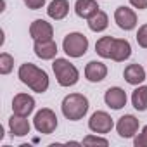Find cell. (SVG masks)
<instances>
[{
	"label": "cell",
	"mask_w": 147,
	"mask_h": 147,
	"mask_svg": "<svg viewBox=\"0 0 147 147\" xmlns=\"http://www.w3.org/2000/svg\"><path fill=\"white\" fill-rule=\"evenodd\" d=\"M33 49H35V54L43 61L54 59L55 54H57V45H55L54 40H36Z\"/></svg>",
	"instance_id": "cell-13"
},
{
	"label": "cell",
	"mask_w": 147,
	"mask_h": 147,
	"mask_svg": "<svg viewBox=\"0 0 147 147\" xmlns=\"http://www.w3.org/2000/svg\"><path fill=\"white\" fill-rule=\"evenodd\" d=\"M109 142L106 138H100V137H94V135H88L83 138V145H107Z\"/></svg>",
	"instance_id": "cell-23"
},
{
	"label": "cell",
	"mask_w": 147,
	"mask_h": 147,
	"mask_svg": "<svg viewBox=\"0 0 147 147\" xmlns=\"http://www.w3.org/2000/svg\"><path fill=\"white\" fill-rule=\"evenodd\" d=\"M125 80L130 83V85H138L145 80V71L140 64H130L125 67V73H123Z\"/></svg>",
	"instance_id": "cell-17"
},
{
	"label": "cell",
	"mask_w": 147,
	"mask_h": 147,
	"mask_svg": "<svg viewBox=\"0 0 147 147\" xmlns=\"http://www.w3.org/2000/svg\"><path fill=\"white\" fill-rule=\"evenodd\" d=\"M75 12L80 18H83V19H90L94 14L99 12V4L95 2V0H76Z\"/></svg>",
	"instance_id": "cell-15"
},
{
	"label": "cell",
	"mask_w": 147,
	"mask_h": 147,
	"mask_svg": "<svg viewBox=\"0 0 147 147\" xmlns=\"http://www.w3.org/2000/svg\"><path fill=\"white\" fill-rule=\"evenodd\" d=\"M18 75H19V80L24 85H28L33 92H38V94L47 92V88H49V76H47V73L43 69L36 67L35 64H31V62L21 64Z\"/></svg>",
	"instance_id": "cell-1"
},
{
	"label": "cell",
	"mask_w": 147,
	"mask_h": 147,
	"mask_svg": "<svg viewBox=\"0 0 147 147\" xmlns=\"http://www.w3.org/2000/svg\"><path fill=\"white\" fill-rule=\"evenodd\" d=\"M12 67H14L12 55L7 54V52H2L0 54V73H2V75H9V73L12 71Z\"/></svg>",
	"instance_id": "cell-22"
},
{
	"label": "cell",
	"mask_w": 147,
	"mask_h": 147,
	"mask_svg": "<svg viewBox=\"0 0 147 147\" xmlns=\"http://www.w3.org/2000/svg\"><path fill=\"white\" fill-rule=\"evenodd\" d=\"M30 35L31 38L36 42V40H52L54 36V28L50 26V23L43 21V19H36L31 23L30 26Z\"/></svg>",
	"instance_id": "cell-9"
},
{
	"label": "cell",
	"mask_w": 147,
	"mask_h": 147,
	"mask_svg": "<svg viewBox=\"0 0 147 147\" xmlns=\"http://www.w3.org/2000/svg\"><path fill=\"white\" fill-rule=\"evenodd\" d=\"M107 24H109V19H107V14H106L104 11H99L97 14H94V16L88 19V28H90L92 31H95V33L104 31V30L107 28Z\"/></svg>",
	"instance_id": "cell-20"
},
{
	"label": "cell",
	"mask_w": 147,
	"mask_h": 147,
	"mask_svg": "<svg viewBox=\"0 0 147 147\" xmlns=\"http://www.w3.org/2000/svg\"><path fill=\"white\" fill-rule=\"evenodd\" d=\"M113 47H114V38L113 36H102L97 40L95 43V52L104 57V59H111L113 55Z\"/></svg>",
	"instance_id": "cell-19"
},
{
	"label": "cell",
	"mask_w": 147,
	"mask_h": 147,
	"mask_svg": "<svg viewBox=\"0 0 147 147\" xmlns=\"http://www.w3.org/2000/svg\"><path fill=\"white\" fill-rule=\"evenodd\" d=\"M113 125H114L113 118L107 113H104V111L94 113L92 118H90V121H88V128L92 131H95V133H107V131H111Z\"/></svg>",
	"instance_id": "cell-7"
},
{
	"label": "cell",
	"mask_w": 147,
	"mask_h": 147,
	"mask_svg": "<svg viewBox=\"0 0 147 147\" xmlns=\"http://www.w3.org/2000/svg\"><path fill=\"white\" fill-rule=\"evenodd\" d=\"M131 55V45L128 40H121V38H114V47H113V55L111 59L116 62H123Z\"/></svg>",
	"instance_id": "cell-14"
},
{
	"label": "cell",
	"mask_w": 147,
	"mask_h": 147,
	"mask_svg": "<svg viewBox=\"0 0 147 147\" xmlns=\"http://www.w3.org/2000/svg\"><path fill=\"white\" fill-rule=\"evenodd\" d=\"M135 145L137 147H147V126H144L142 133L135 138Z\"/></svg>",
	"instance_id": "cell-25"
},
{
	"label": "cell",
	"mask_w": 147,
	"mask_h": 147,
	"mask_svg": "<svg viewBox=\"0 0 147 147\" xmlns=\"http://www.w3.org/2000/svg\"><path fill=\"white\" fill-rule=\"evenodd\" d=\"M62 49L69 57H82L88 50V38L82 33H69L62 42Z\"/></svg>",
	"instance_id": "cell-4"
},
{
	"label": "cell",
	"mask_w": 147,
	"mask_h": 147,
	"mask_svg": "<svg viewBox=\"0 0 147 147\" xmlns=\"http://www.w3.org/2000/svg\"><path fill=\"white\" fill-rule=\"evenodd\" d=\"M131 104L137 111H145L147 109V87H138L131 94Z\"/></svg>",
	"instance_id": "cell-21"
},
{
	"label": "cell",
	"mask_w": 147,
	"mask_h": 147,
	"mask_svg": "<svg viewBox=\"0 0 147 147\" xmlns=\"http://www.w3.org/2000/svg\"><path fill=\"white\" fill-rule=\"evenodd\" d=\"M9 128H11V133L16 135V137H24V135L30 133V123H28L26 116L12 114L11 119H9Z\"/></svg>",
	"instance_id": "cell-16"
},
{
	"label": "cell",
	"mask_w": 147,
	"mask_h": 147,
	"mask_svg": "<svg viewBox=\"0 0 147 147\" xmlns=\"http://www.w3.org/2000/svg\"><path fill=\"white\" fill-rule=\"evenodd\" d=\"M137 42L142 49H147V24L140 26L138 28V33H137Z\"/></svg>",
	"instance_id": "cell-24"
},
{
	"label": "cell",
	"mask_w": 147,
	"mask_h": 147,
	"mask_svg": "<svg viewBox=\"0 0 147 147\" xmlns=\"http://www.w3.org/2000/svg\"><path fill=\"white\" fill-rule=\"evenodd\" d=\"M130 4L135 9H147V0H130Z\"/></svg>",
	"instance_id": "cell-27"
},
{
	"label": "cell",
	"mask_w": 147,
	"mask_h": 147,
	"mask_svg": "<svg viewBox=\"0 0 147 147\" xmlns=\"http://www.w3.org/2000/svg\"><path fill=\"white\" fill-rule=\"evenodd\" d=\"M106 75H107V67H106V64H102L99 61H90L85 67V76L92 83L102 82L106 78Z\"/></svg>",
	"instance_id": "cell-12"
},
{
	"label": "cell",
	"mask_w": 147,
	"mask_h": 147,
	"mask_svg": "<svg viewBox=\"0 0 147 147\" xmlns=\"http://www.w3.org/2000/svg\"><path fill=\"white\" fill-rule=\"evenodd\" d=\"M23 2L28 5V9H33V11H36V9H42V7H43L45 0H23Z\"/></svg>",
	"instance_id": "cell-26"
},
{
	"label": "cell",
	"mask_w": 147,
	"mask_h": 147,
	"mask_svg": "<svg viewBox=\"0 0 147 147\" xmlns=\"http://www.w3.org/2000/svg\"><path fill=\"white\" fill-rule=\"evenodd\" d=\"M116 130H118V133H119L121 137L130 138V137H133V135L137 133V130H138V119H137L135 116H131V114H125V116H121V118L118 119Z\"/></svg>",
	"instance_id": "cell-10"
},
{
	"label": "cell",
	"mask_w": 147,
	"mask_h": 147,
	"mask_svg": "<svg viewBox=\"0 0 147 147\" xmlns=\"http://www.w3.org/2000/svg\"><path fill=\"white\" fill-rule=\"evenodd\" d=\"M114 21H116V24H118L121 30L130 31V30H133V28L137 26V14H135L130 7L121 5V7H118L116 12H114Z\"/></svg>",
	"instance_id": "cell-6"
},
{
	"label": "cell",
	"mask_w": 147,
	"mask_h": 147,
	"mask_svg": "<svg viewBox=\"0 0 147 147\" xmlns=\"http://www.w3.org/2000/svg\"><path fill=\"white\" fill-rule=\"evenodd\" d=\"M52 69L55 73L57 83L61 87H73V85H76V82L80 78L78 69L66 59H55L52 64Z\"/></svg>",
	"instance_id": "cell-3"
},
{
	"label": "cell",
	"mask_w": 147,
	"mask_h": 147,
	"mask_svg": "<svg viewBox=\"0 0 147 147\" xmlns=\"http://www.w3.org/2000/svg\"><path fill=\"white\" fill-rule=\"evenodd\" d=\"M49 16L55 21H61L67 16L69 12V4H67V0H52L49 9H47Z\"/></svg>",
	"instance_id": "cell-18"
},
{
	"label": "cell",
	"mask_w": 147,
	"mask_h": 147,
	"mask_svg": "<svg viewBox=\"0 0 147 147\" xmlns=\"http://www.w3.org/2000/svg\"><path fill=\"white\" fill-rule=\"evenodd\" d=\"M104 100L106 104L111 107V109H121L126 106V92L119 87H113V88H107L106 95H104Z\"/></svg>",
	"instance_id": "cell-11"
},
{
	"label": "cell",
	"mask_w": 147,
	"mask_h": 147,
	"mask_svg": "<svg viewBox=\"0 0 147 147\" xmlns=\"http://www.w3.org/2000/svg\"><path fill=\"white\" fill-rule=\"evenodd\" d=\"M35 109V99L28 94H18L12 99V111L18 116H30Z\"/></svg>",
	"instance_id": "cell-8"
},
{
	"label": "cell",
	"mask_w": 147,
	"mask_h": 147,
	"mask_svg": "<svg viewBox=\"0 0 147 147\" xmlns=\"http://www.w3.org/2000/svg\"><path fill=\"white\" fill-rule=\"evenodd\" d=\"M61 107H62V114L69 121H78L88 111V99L82 94H69L64 97Z\"/></svg>",
	"instance_id": "cell-2"
},
{
	"label": "cell",
	"mask_w": 147,
	"mask_h": 147,
	"mask_svg": "<svg viewBox=\"0 0 147 147\" xmlns=\"http://www.w3.org/2000/svg\"><path fill=\"white\" fill-rule=\"evenodd\" d=\"M33 125L35 128L40 131V133H52L55 128H57V116L52 109H40L36 114H35V119H33Z\"/></svg>",
	"instance_id": "cell-5"
}]
</instances>
